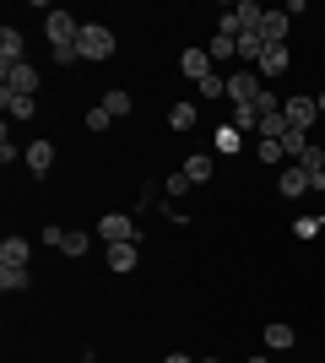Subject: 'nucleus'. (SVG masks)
<instances>
[{"label":"nucleus","mask_w":325,"mask_h":363,"mask_svg":"<svg viewBox=\"0 0 325 363\" xmlns=\"http://www.w3.org/2000/svg\"><path fill=\"white\" fill-rule=\"evenodd\" d=\"M44 33H49V44H55V65H76L81 60V49H76L81 22L71 11H49L44 16Z\"/></svg>","instance_id":"f257e3e1"},{"label":"nucleus","mask_w":325,"mask_h":363,"mask_svg":"<svg viewBox=\"0 0 325 363\" xmlns=\"http://www.w3.org/2000/svg\"><path fill=\"white\" fill-rule=\"evenodd\" d=\"M76 49H81V60H114V49H120V38L103 28V22H81V38H76Z\"/></svg>","instance_id":"f03ea898"},{"label":"nucleus","mask_w":325,"mask_h":363,"mask_svg":"<svg viewBox=\"0 0 325 363\" xmlns=\"http://www.w3.org/2000/svg\"><path fill=\"white\" fill-rule=\"evenodd\" d=\"M44 244H49V250H60V255H71V260H81L87 250H93V239H87L81 228H49Z\"/></svg>","instance_id":"7ed1b4c3"},{"label":"nucleus","mask_w":325,"mask_h":363,"mask_svg":"<svg viewBox=\"0 0 325 363\" xmlns=\"http://www.w3.org/2000/svg\"><path fill=\"white\" fill-rule=\"evenodd\" d=\"M261 6H255V0H239V6H228V11H222V33H228V38H239V33H249V28H261Z\"/></svg>","instance_id":"20e7f679"},{"label":"nucleus","mask_w":325,"mask_h":363,"mask_svg":"<svg viewBox=\"0 0 325 363\" xmlns=\"http://www.w3.org/2000/svg\"><path fill=\"white\" fill-rule=\"evenodd\" d=\"M98 239L103 244H136V217L130 212H108L103 223H98Z\"/></svg>","instance_id":"39448f33"},{"label":"nucleus","mask_w":325,"mask_h":363,"mask_svg":"<svg viewBox=\"0 0 325 363\" xmlns=\"http://www.w3.org/2000/svg\"><path fill=\"white\" fill-rule=\"evenodd\" d=\"M261 71H233L228 76V98H233V108H239V104H255V98H261Z\"/></svg>","instance_id":"423d86ee"},{"label":"nucleus","mask_w":325,"mask_h":363,"mask_svg":"<svg viewBox=\"0 0 325 363\" xmlns=\"http://www.w3.org/2000/svg\"><path fill=\"white\" fill-rule=\"evenodd\" d=\"M314 98H287V104H282V114H287V125H293V130H304V136H309V125H314Z\"/></svg>","instance_id":"0eeeda50"},{"label":"nucleus","mask_w":325,"mask_h":363,"mask_svg":"<svg viewBox=\"0 0 325 363\" xmlns=\"http://www.w3.org/2000/svg\"><path fill=\"white\" fill-rule=\"evenodd\" d=\"M6 92H16V98H33V92H38V71H33L28 60L11 65V71H6Z\"/></svg>","instance_id":"6e6552de"},{"label":"nucleus","mask_w":325,"mask_h":363,"mask_svg":"<svg viewBox=\"0 0 325 363\" xmlns=\"http://www.w3.org/2000/svg\"><path fill=\"white\" fill-rule=\"evenodd\" d=\"M28 255H33L28 239H16V233H11V239L0 244V272H28Z\"/></svg>","instance_id":"1a4fd4ad"},{"label":"nucleus","mask_w":325,"mask_h":363,"mask_svg":"<svg viewBox=\"0 0 325 363\" xmlns=\"http://www.w3.org/2000/svg\"><path fill=\"white\" fill-rule=\"evenodd\" d=\"M277 190H282V196H287V201L309 196V174H304V168H298V163H287V168H282V174H277Z\"/></svg>","instance_id":"9d476101"},{"label":"nucleus","mask_w":325,"mask_h":363,"mask_svg":"<svg viewBox=\"0 0 325 363\" xmlns=\"http://www.w3.org/2000/svg\"><path fill=\"white\" fill-rule=\"evenodd\" d=\"M179 71H185L190 82H206V76H212V55H206V49H185V55H179Z\"/></svg>","instance_id":"9b49d317"},{"label":"nucleus","mask_w":325,"mask_h":363,"mask_svg":"<svg viewBox=\"0 0 325 363\" xmlns=\"http://www.w3.org/2000/svg\"><path fill=\"white\" fill-rule=\"evenodd\" d=\"M287 65H293V49H287V44H271V49L261 55V65H255V71H261V76H282Z\"/></svg>","instance_id":"f8f14e48"},{"label":"nucleus","mask_w":325,"mask_h":363,"mask_svg":"<svg viewBox=\"0 0 325 363\" xmlns=\"http://www.w3.org/2000/svg\"><path fill=\"white\" fill-rule=\"evenodd\" d=\"M287 28H293V16H287V11H266V16H261L266 44H287Z\"/></svg>","instance_id":"ddd939ff"},{"label":"nucleus","mask_w":325,"mask_h":363,"mask_svg":"<svg viewBox=\"0 0 325 363\" xmlns=\"http://www.w3.org/2000/svg\"><path fill=\"white\" fill-rule=\"evenodd\" d=\"M22 65V33L16 28H0V71Z\"/></svg>","instance_id":"4468645a"},{"label":"nucleus","mask_w":325,"mask_h":363,"mask_svg":"<svg viewBox=\"0 0 325 363\" xmlns=\"http://www.w3.org/2000/svg\"><path fill=\"white\" fill-rule=\"evenodd\" d=\"M212 168H217V163H212V152H190L179 174H185L190 184H206V179H212Z\"/></svg>","instance_id":"2eb2a0df"},{"label":"nucleus","mask_w":325,"mask_h":363,"mask_svg":"<svg viewBox=\"0 0 325 363\" xmlns=\"http://www.w3.org/2000/svg\"><path fill=\"white\" fill-rule=\"evenodd\" d=\"M22 157H28L33 174H49V168H55V141H28V152H22Z\"/></svg>","instance_id":"dca6fc26"},{"label":"nucleus","mask_w":325,"mask_h":363,"mask_svg":"<svg viewBox=\"0 0 325 363\" xmlns=\"http://www.w3.org/2000/svg\"><path fill=\"white\" fill-rule=\"evenodd\" d=\"M293 342H298V331L287 325V320H271V325H266V347L271 352H287Z\"/></svg>","instance_id":"f3484780"},{"label":"nucleus","mask_w":325,"mask_h":363,"mask_svg":"<svg viewBox=\"0 0 325 363\" xmlns=\"http://www.w3.org/2000/svg\"><path fill=\"white\" fill-rule=\"evenodd\" d=\"M233 44H239V55H244V60H255V65H261V55H266V49H271V44H266V33H261V28H249V33H239V38H233Z\"/></svg>","instance_id":"a211bd4d"},{"label":"nucleus","mask_w":325,"mask_h":363,"mask_svg":"<svg viewBox=\"0 0 325 363\" xmlns=\"http://www.w3.org/2000/svg\"><path fill=\"white\" fill-rule=\"evenodd\" d=\"M136 244H108V272H136Z\"/></svg>","instance_id":"6ab92c4d"},{"label":"nucleus","mask_w":325,"mask_h":363,"mask_svg":"<svg viewBox=\"0 0 325 363\" xmlns=\"http://www.w3.org/2000/svg\"><path fill=\"white\" fill-rule=\"evenodd\" d=\"M298 168H304V174H309V184H314V179L325 174V147H314V141H309V147H304V157H298Z\"/></svg>","instance_id":"aec40b11"},{"label":"nucleus","mask_w":325,"mask_h":363,"mask_svg":"<svg viewBox=\"0 0 325 363\" xmlns=\"http://www.w3.org/2000/svg\"><path fill=\"white\" fill-rule=\"evenodd\" d=\"M195 120H201V108H195V104H173L169 108V125H173V130H195Z\"/></svg>","instance_id":"412c9836"},{"label":"nucleus","mask_w":325,"mask_h":363,"mask_svg":"<svg viewBox=\"0 0 325 363\" xmlns=\"http://www.w3.org/2000/svg\"><path fill=\"white\" fill-rule=\"evenodd\" d=\"M233 130H239V136H244V130H261V108L239 104V108H233Z\"/></svg>","instance_id":"4be33fe9"},{"label":"nucleus","mask_w":325,"mask_h":363,"mask_svg":"<svg viewBox=\"0 0 325 363\" xmlns=\"http://www.w3.org/2000/svg\"><path fill=\"white\" fill-rule=\"evenodd\" d=\"M0 104H6V114H11V120H33V98H16V92L0 87Z\"/></svg>","instance_id":"5701e85b"},{"label":"nucleus","mask_w":325,"mask_h":363,"mask_svg":"<svg viewBox=\"0 0 325 363\" xmlns=\"http://www.w3.org/2000/svg\"><path fill=\"white\" fill-rule=\"evenodd\" d=\"M103 108L114 114V120H125V114H130L136 104H130V92H125V87H114V92H103Z\"/></svg>","instance_id":"b1692460"},{"label":"nucleus","mask_w":325,"mask_h":363,"mask_svg":"<svg viewBox=\"0 0 325 363\" xmlns=\"http://www.w3.org/2000/svg\"><path fill=\"white\" fill-rule=\"evenodd\" d=\"M217 152H222V157H233V152L244 147V136H239V130H233V125H222V130H217V141H212Z\"/></svg>","instance_id":"393cba45"},{"label":"nucleus","mask_w":325,"mask_h":363,"mask_svg":"<svg viewBox=\"0 0 325 363\" xmlns=\"http://www.w3.org/2000/svg\"><path fill=\"white\" fill-rule=\"evenodd\" d=\"M255 152H261V163H266V168H282V163H287V147H282V141H261Z\"/></svg>","instance_id":"a878e982"},{"label":"nucleus","mask_w":325,"mask_h":363,"mask_svg":"<svg viewBox=\"0 0 325 363\" xmlns=\"http://www.w3.org/2000/svg\"><path fill=\"white\" fill-rule=\"evenodd\" d=\"M206 55H212V60H233V55H239V44H233L228 33H217L212 44H206Z\"/></svg>","instance_id":"bb28decb"},{"label":"nucleus","mask_w":325,"mask_h":363,"mask_svg":"<svg viewBox=\"0 0 325 363\" xmlns=\"http://www.w3.org/2000/svg\"><path fill=\"white\" fill-rule=\"evenodd\" d=\"M195 92H201V98H228V76H206V82H195Z\"/></svg>","instance_id":"cd10ccee"},{"label":"nucleus","mask_w":325,"mask_h":363,"mask_svg":"<svg viewBox=\"0 0 325 363\" xmlns=\"http://www.w3.org/2000/svg\"><path fill=\"white\" fill-rule=\"evenodd\" d=\"M108 125H114V114H108L103 104H98V108H87V130H93V136H103Z\"/></svg>","instance_id":"c85d7f7f"},{"label":"nucleus","mask_w":325,"mask_h":363,"mask_svg":"<svg viewBox=\"0 0 325 363\" xmlns=\"http://www.w3.org/2000/svg\"><path fill=\"white\" fill-rule=\"evenodd\" d=\"M28 282H33L28 272H0V293H22Z\"/></svg>","instance_id":"c756f323"},{"label":"nucleus","mask_w":325,"mask_h":363,"mask_svg":"<svg viewBox=\"0 0 325 363\" xmlns=\"http://www.w3.org/2000/svg\"><path fill=\"white\" fill-rule=\"evenodd\" d=\"M293 233H298V239H314V233H325V217H298Z\"/></svg>","instance_id":"7c9ffc66"},{"label":"nucleus","mask_w":325,"mask_h":363,"mask_svg":"<svg viewBox=\"0 0 325 363\" xmlns=\"http://www.w3.org/2000/svg\"><path fill=\"white\" fill-rule=\"evenodd\" d=\"M163 363H195V358H185V352H169V358H163Z\"/></svg>","instance_id":"2f4dec72"},{"label":"nucleus","mask_w":325,"mask_h":363,"mask_svg":"<svg viewBox=\"0 0 325 363\" xmlns=\"http://www.w3.org/2000/svg\"><path fill=\"white\" fill-rule=\"evenodd\" d=\"M244 363H271V358H244Z\"/></svg>","instance_id":"473e14b6"},{"label":"nucleus","mask_w":325,"mask_h":363,"mask_svg":"<svg viewBox=\"0 0 325 363\" xmlns=\"http://www.w3.org/2000/svg\"><path fill=\"white\" fill-rule=\"evenodd\" d=\"M320 114H325V92H320Z\"/></svg>","instance_id":"72a5a7b5"},{"label":"nucleus","mask_w":325,"mask_h":363,"mask_svg":"<svg viewBox=\"0 0 325 363\" xmlns=\"http://www.w3.org/2000/svg\"><path fill=\"white\" fill-rule=\"evenodd\" d=\"M195 363H217V358H195Z\"/></svg>","instance_id":"f704fd0d"},{"label":"nucleus","mask_w":325,"mask_h":363,"mask_svg":"<svg viewBox=\"0 0 325 363\" xmlns=\"http://www.w3.org/2000/svg\"><path fill=\"white\" fill-rule=\"evenodd\" d=\"M320 217H325V196H320Z\"/></svg>","instance_id":"c9c22d12"}]
</instances>
